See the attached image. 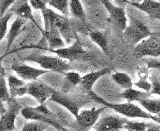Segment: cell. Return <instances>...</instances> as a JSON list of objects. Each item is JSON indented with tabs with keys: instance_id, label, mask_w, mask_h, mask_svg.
I'll use <instances>...</instances> for the list:
<instances>
[{
	"instance_id": "obj_17",
	"label": "cell",
	"mask_w": 160,
	"mask_h": 131,
	"mask_svg": "<svg viewBox=\"0 0 160 131\" xmlns=\"http://www.w3.org/2000/svg\"><path fill=\"white\" fill-rule=\"evenodd\" d=\"M110 73V69L109 68H101L98 70H95V71L89 72L87 74L81 76V82L80 84L87 90L88 92H90L92 90L94 84L96 83L98 80Z\"/></svg>"
},
{
	"instance_id": "obj_28",
	"label": "cell",
	"mask_w": 160,
	"mask_h": 131,
	"mask_svg": "<svg viewBox=\"0 0 160 131\" xmlns=\"http://www.w3.org/2000/svg\"><path fill=\"white\" fill-rule=\"evenodd\" d=\"M10 93L7 85V80L5 77V74L0 75V100L2 102H9L10 101Z\"/></svg>"
},
{
	"instance_id": "obj_14",
	"label": "cell",
	"mask_w": 160,
	"mask_h": 131,
	"mask_svg": "<svg viewBox=\"0 0 160 131\" xmlns=\"http://www.w3.org/2000/svg\"><path fill=\"white\" fill-rule=\"evenodd\" d=\"M132 5L135 8L141 10L144 13H146L149 17L152 19L159 20L160 18V3L157 0H142V1L137 3L126 2Z\"/></svg>"
},
{
	"instance_id": "obj_19",
	"label": "cell",
	"mask_w": 160,
	"mask_h": 131,
	"mask_svg": "<svg viewBox=\"0 0 160 131\" xmlns=\"http://www.w3.org/2000/svg\"><path fill=\"white\" fill-rule=\"evenodd\" d=\"M41 31L44 35V37L47 40L50 51H53L55 49L64 47V45H65L64 40L60 36V34L58 33L56 29H51V30H48V31H43V30H41Z\"/></svg>"
},
{
	"instance_id": "obj_35",
	"label": "cell",
	"mask_w": 160,
	"mask_h": 131,
	"mask_svg": "<svg viewBox=\"0 0 160 131\" xmlns=\"http://www.w3.org/2000/svg\"><path fill=\"white\" fill-rule=\"evenodd\" d=\"M28 1L31 8L35 10H40L41 11L46 7V3H44L42 0H28Z\"/></svg>"
},
{
	"instance_id": "obj_33",
	"label": "cell",
	"mask_w": 160,
	"mask_h": 131,
	"mask_svg": "<svg viewBox=\"0 0 160 131\" xmlns=\"http://www.w3.org/2000/svg\"><path fill=\"white\" fill-rule=\"evenodd\" d=\"M134 85L137 88H139V90H141V91H145L149 93L150 90H151V83L146 79V77H141L137 82L134 83Z\"/></svg>"
},
{
	"instance_id": "obj_8",
	"label": "cell",
	"mask_w": 160,
	"mask_h": 131,
	"mask_svg": "<svg viewBox=\"0 0 160 131\" xmlns=\"http://www.w3.org/2000/svg\"><path fill=\"white\" fill-rule=\"evenodd\" d=\"M106 109V107H92L90 109H83L80 110L78 113V116L75 118L80 127L84 129L91 128L94 126V124L97 122V120L100 118L101 113Z\"/></svg>"
},
{
	"instance_id": "obj_42",
	"label": "cell",
	"mask_w": 160,
	"mask_h": 131,
	"mask_svg": "<svg viewBox=\"0 0 160 131\" xmlns=\"http://www.w3.org/2000/svg\"><path fill=\"white\" fill-rule=\"evenodd\" d=\"M114 1L119 4L118 6H120V4H121V3H126V2H127V0H114Z\"/></svg>"
},
{
	"instance_id": "obj_39",
	"label": "cell",
	"mask_w": 160,
	"mask_h": 131,
	"mask_svg": "<svg viewBox=\"0 0 160 131\" xmlns=\"http://www.w3.org/2000/svg\"><path fill=\"white\" fill-rule=\"evenodd\" d=\"M145 131H160V127L159 125H152V126L148 127Z\"/></svg>"
},
{
	"instance_id": "obj_13",
	"label": "cell",
	"mask_w": 160,
	"mask_h": 131,
	"mask_svg": "<svg viewBox=\"0 0 160 131\" xmlns=\"http://www.w3.org/2000/svg\"><path fill=\"white\" fill-rule=\"evenodd\" d=\"M20 111L19 106L14 103L6 110L0 117V128L3 131H15V120H16L17 114Z\"/></svg>"
},
{
	"instance_id": "obj_3",
	"label": "cell",
	"mask_w": 160,
	"mask_h": 131,
	"mask_svg": "<svg viewBox=\"0 0 160 131\" xmlns=\"http://www.w3.org/2000/svg\"><path fill=\"white\" fill-rule=\"evenodd\" d=\"M134 53L137 57L158 58L160 56L159 32H151V34L148 37L135 45Z\"/></svg>"
},
{
	"instance_id": "obj_11",
	"label": "cell",
	"mask_w": 160,
	"mask_h": 131,
	"mask_svg": "<svg viewBox=\"0 0 160 131\" xmlns=\"http://www.w3.org/2000/svg\"><path fill=\"white\" fill-rule=\"evenodd\" d=\"M100 1L104 5V7L106 8L111 19L120 28L123 30L126 27L128 18L126 16V13H125V10L123 9V7L115 5L113 2L110 1V0H100Z\"/></svg>"
},
{
	"instance_id": "obj_16",
	"label": "cell",
	"mask_w": 160,
	"mask_h": 131,
	"mask_svg": "<svg viewBox=\"0 0 160 131\" xmlns=\"http://www.w3.org/2000/svg\"><path fill=\"white\" fill-rule=\"evenodd\" d=\"M53 28L57 30L60 36L63 38L64 42L70 41V39L72 37V30L71 27H70L69 20L67 19L66 16L56 13L53 21Z\"/></svg>"
},
{
	"instance_id": "obj_26",
	"label": "cell",
	"mask_w": 160,
	"mask_h": 131,
	"mask_svg": "<svg viewBox=\"0 0 160 131\" xmlns=\"http://www.w3.org/2000/svg\"><path fill=\"white\" fill-rule=\"evenodd\" d=\"M41 12H42L43 21H44L43 31H48V30L55 29V28H53V21H54L55 15H56V12L53 11L52 9L48 8L47 6L45 7L43 10H41Z\"/></svg>"
},
{
	"instance_id": "obj_34",
	"label": "cell",
	"mask_w": 160,
	"mask_h": 131,
	"mask_svg": "<svg viewBox=\"0 0 160 131\" xmlns=\"http://www.w3.org/2000/svg\"><path fill=\"white\" fill-rule=\"evenodd\" d=\"M15 0H0V17L8 12L9 8L12 6Z\"/></svg>"
},
{
	"instance_id": "obj_1",
	"label": "cell",
	"mask_w": 160,
	"mask_h": 131,
	"mask_svg": "<svg viewBox=\"0 0 160 131\" xmlns=\"http://www.w3.org/2000/svg\"><path fill=\"white\" fill-rule=\"evenodd\" d=\"M91 94V96L96 100L97 102L100 104H102L103 106L106 108H110L114 110L115 112H117L119 114L123 115L125 117L128 118H142V119H149L155 121L156 123H159V116H155V115L150 114L139 106V105L132 103V102H125V103H109L107 101H105L104 99L101 97H99L98 95L93 93L92 91L89 92Z\"/></svg>"
},
{
	"instance_id": "obj_43",
	"label": "cell",
	"mask_w": 160,
	"mask_h": 131,
	"mask_svg": "<svg viewBox=\"0 0 160 131\" xmlns=\"http://www.w3.org/2000/svg\"><path fill=\"white\" fill-rule=\"evenodd\" d=\"M140 1H142V0H127V2H132V3H137Z\"/></svg>"
},
{
	"instance_id": "obj_37",
	"label": "cell",
	"mask_w": 160,
	"mask_h": 131,
	"mask_svg": "<svg viewBox=\"0 0 160 131\" xmlns=\"http://www.w3.org/2000/svg\"><path fill=\"white\" fill-rule=\"evenodd\" d=\"M146 63H147V66L149 68H154V69L159 70L160 63L158 61V59H148L146 61Z\"/></svg>"
},
{
	"instance_id": "obj_9",
	"label": "cell",
	"mask_w": 160,
	"mask_h": 131,
	"mask_svg": "<svg viewBox=\"0 0 160 131\" xmlns=\"http://www.w3.org/2000/svg\"><path fill=\"white\" fill-rule=\"evenodd\" d=\"M125 121L126 120L115 115H107L99 118L93 128L95 131H120L123 130Z\"/></svg>"
},
{
	"instance_id": "obj_24",
	"label": "cell",
	"mask_w": 160,
	"mask_h": 131,
	"mask_svg": "<svg viewBox=\"0 0 160 131\" xmlns=\"http://www.w3.org/2000/svg\"><path fill=\"white\" fill-rule=\"evenodd\" d=\"M89 37L97 46L102 49L105 53H108V43L102 32L100 31H90Z\"/></svg>"
},
{
	"instance_id": "obj_27",
	"label": "cell",
	"mask_w": 160,
	"mask_h": 131,
	"mask_svg": "<svg viewBox=\"0 0 160 131\" xmlns=\"http://www.w3.org/2000/svg\"><path fill=\"white\" fill-rule=\"evenodd\" d=\"M6 80H7V85H8L10 96H12V97H13L14 93L16 92L19 88H21L24 86V85H26L24 80L14 76V75H9Z\"/></svg>"
},
{
	"instance_id": "obj_21",
	"label": "cell",
	"mask_w": 160,
	"mask_h": 131,
	"mask_svg": "<svg viewBox=\"0 0 160 131\" xmlns=\"http://www.w3.org/2000/svg\"><path fill=\"white\" fill-rule=\"evenodd\" d=\"M140 107H143L144 111L150 114H154L155 116H159L160 113V100L159 99H148L144 98L138 101Z\"/></svg>"
},
{
	"instance_id": "obj_4",
	"label": "cell",
	"mask_w": 160,
	"mask_h": 131,
	"mask_svg": "<svg viewBox=\"0 0 160 131\" xmlns=\"http://www.w3.org/2000/svg\"><path fill=\"white\" fill-rule=\"evenodd\" d=\"M28 61H33L37 63L41 69L46 71H55L64 73L69 69V64L67 61L61 59L58 56H52V55H33L26 58Z\"/></svg>"
},
{
	"instance_id": "obj_31",
	"label": "cell",
	"mask_w": 160,
	"mask_h": 131,
	"mask_svg": "<svg viewBox=\"0 0 160 131\" xmlns=\"http://www.w3.org/2000/svg\"><path fill=\"white\" fill-rule=\"evenodd\" d=\"M47 126L48 125L45 124V123L32 121V122H29V123L25 124L22 127L21 131H44Z\"/></svg>"
},
{
	"instance_id": "obj_12",
	"label": "cell",
	"mask_w": 160,
	"mask_h": 131,
	"mask_svg": "<svg viewBox=\"0 0 160 131\" xmlns=\"http://www.w3.org/2000/svg\"><path fill=\"white\" fill-rule=\"evenodd\" d=\"M8 12H10L12 15L15 14L17 17L22 18L24 20H31L34 21L32 8L30 6L28 0H15V2L12 4V6L9 8Z\"/></svg>"
},
{
	"instance_id": "obj_36",
	"label": "cell",
	"mask_w": 160,
	"mask_h": 131,
	"mask_svg": "<svg viewBox=\"0 0 160 131\" xmlns=\"http://www.w3.org/2000/svg\"><path fill=\"white\" fill-rule=\"evenodd\" d=\"M150 95H160V85H159V81L158 80H155V81H153L151 83V90H150L149 92Z\"/></svg>"
},
{
	"instance_id": "obj_2",
	"label": "cell",
	"mask_w": 160,
	"mask_h": 131,
	"mask_svg": "<svg viewBox=\"0 0 160 131\" xmlns=\"http://www.w3.org/2000/svg\"><path fill=\"white\" fill-rule=\"evenodd\" d=\"M150 34H151V31L146 25L135 18H130L129 21H127L126 27L123 29L125 41L133 46L148 37Z\"/></svg>"
},
{
	"instance_id": "obj_23",
	"label": "cell",
	"mask_w": 160,
	"mask_h": 131,
	"mask_svg": "<svg viewBox=\"0 0 160 131\" xmlns=\"http://www.w3.org/2000/svg\"><path fill=\"white\" fill-rule=\"evenodd\" d=\"M69 13L77 19L85 18V11L80 0H69Z\"/></svg>"
},
{
	"instance_id": "obj_44",
	"label": "cell",
	"mask_w": 160,
	"mask_h": 131,
	"mask_svg": "<svg viewBox=\"0 0 160 131\" xmlns=\"http://www.w3.org/2000/svg\"><path fill=\"white\" fill-rule=\"evenodd\" d=\"M0 131H3V130H2V129H1V128H0Z\"/></svg>"
},
{
	"instance_id": "obj_5",
	"label": "cell",
	"mask_w": 160,
	"mask_h": 131,
	"mask_svg": "<svg viewBox=\"0 0 160 131\" xmlns=\"http://www.w3.org/2000/svg\"><path fill=\"white\" fill-rule=\"evenodd\" d=\"M56 54V56L60 57L63 60L68 61H76V60H87L90 58L88 52L83 48L81 42L78 37L75 38V41L70 46L62 47L59 49H55L52 51Z\"/></svg>"
},
{
	"instance_id": "obj_25",
	"label": "cell",
	"mask_w": 160,
	"mask_h": 131,
	"mask_svg": "<svg viewBox=\"0 0 160 131\" xmlns=\"http://www.w3.org/2000/svg\"><path fill=\"white\" fill-rule=\"evenodd\" d=\"M47 2L50 6L57 10L59 14L63 16L69 14V0H47Z\"/></svg>"
},
{
	"instance_id": "obj_38",
	"label": "cell",
	"mask_w": 160,
	"mask_h": 131,
	"mask_svg": "<svg viewBox=\"0 0 160 131\" xmlns=\"http://www.w3.org/2000/svg\"><path fill=\"white\" fill-rule=\"evenodd\" d=\"M34 108L36 109L37 111L41 112V113H43V114H45V115H48V116H50V115H52V113L49 111V109L44 106V104H39L38 106L34 107Z\"/></svg>"
},
{
	"instance_id": "obj_40",
	"label": "cell",
	"mask_w": 160,
	"mask_h": 131,
	"mask_svg": "<svg viewBox=\"0 0 160 131\" xmlns=\"http://www.w3.org/2000/svg\"><path fill=\"white\" fill-rule=\"evenodd\" d=\"M5 111H6V109H5V106H4V102H2L1 100H0V115H2Z\"/></svg>"
},
{
	"instance_id": "obj_15",
	"label": "cell",
	"mask_w": 160,
	"mask_h": 131,
	"mask_svg": "<svg viewBox=\"0 0 160 131\" xmlns=\"http://www.w3.org/2000/svg\"><path fill=\"white\" fill-rule=\"evenodd\" d=\"M49 100H51L52 102H55L59 105H61L64 108H66L75 118L78 116V113L80 111V106L73 99L66 96V95H63L59 92L54 91L51 96H50Z\"/></svg>"
},
{
	"instance_id": "obj_10",
	"label": "cell",
	"mask_w": 160,
	"mask_h": 131,
	"mask_svg": "<svg viewBox=\"0 0 160 131\" xmlns=\"http://www.w3.org/2000/svg\"><path fill=\"white\" fill-rule=\"evenodd\" d=\"M20 113L26 120H30V121H37V122H41L45 123L47 125H52L53 127L57 128L59 130H63L66 131L61 125L57 123L56 121H54L51 118H50L48 115H45L41 112L37 111L34 107H23L20 109Z\"/></svg>"
},
{
	"instance_id": "obj_20",
	"label": "cell",
	"mask_w": 160,
	"mask_h": 131,
	"mask_svg": "<svg viewBox=\"0 0 160 131\" xmlns=\"http://www.w3.org/2000/svg\"><path fill=\"white\" fill-rule=\"evenodd\" d=\"M149 95L150 94L148 92L141 91V90H139V89H134L133 87H131L128 89H124V91L120 94V97H122L123 99H126L127 102L133 103L134 101L138 102L139 100L147 98Z\"/></svg>"
},
{
	"instance_id": "obj_30",
	"label": "cell",
	"mask_w": 160,
	"mask_h": 131,
	"mask_svg": "<svg viewBox=\"0 0 160 131\" xmlns=\"http://www.w3.org/2000/svg\"><path fill=\"white\" fill-rule=\"evenodd\" d=\"M11 17H12V14L10 12H7L5 15H3L2 17H0V42L2 41L3 38L5 37V35L7 33L8 22Z\"/></svg>"
},
{
	"instance_id": "obj_41",
	"label": "cell",
	"mask_w": 160,
	"mask_h": 131,
	"mask_svg": "<svg viewBox=\"0 0 160 131\" xmlns=\"http://www.w3.org/2000/svg\"><path fill=\"white\" fill-rule=\"evenodd\" d=\"M1 74H5V70H4V67L2 66L1 59H0V75H1Z\"/></svg>"
},
{
	"instance_id": "obj_29",
	"label": "cell",
	"mask_w": 160,
	"mask_h": 131,
	"mask_svg": "<svg viewBox=\"0 0 160 131\" xmlns=\"http://www.w3.org/2000/svg\"><path fill=\"white\" fill-rule=\"evenodd\" d=\"M147 129V124L140 121H125L123 130L127 131H145Z\"/></svg>"
},
{
	"instance_id": "obj_32",
	"label": "cell",
	"mask_w": 160,
	"mask_h": 131,
	"mask_svg": "<svg viewBox=\"0 0 160 131\" xmlns=\"http://www.w3.org/2000/svg\"><path fill=\"white\" fill-rule=\"evenodd\" d=\"M64 76H65V79H66V81L69 82L70 84L74 85V86H76V85L80 84V82H81V75L78 72L66 71V72H64Z\"/></svg>"
},
{
	"instance_id": "obj_7",
	"label": "cell",
	"mask_w": 160,
	"mask_h": 131,
	"mask_svg": "<svg viewBox=\"0 0 160 131\" xmlns=\"http://www.w3.org/2000/svg\"><path fill=\"white\" fill-rule=\"evenodd\" d=\"M54 89L49 87L48 85L38 81H31L26 84V94L32 96L39 104H44L46 100L50 98Z\"/></svg>"
},
{
	"instance_id": "obj_22",
	"label": "cell",
	"mask_w": 160,
	"mask_h": 131,
	"mask_svg": "<svg viewBox=\"0 0 160 131\" xmlns=\"http://www.w3.org/2000/svg\"><path fill=\"white\" fill-rule=\"evenodd\" d=\"M111 78L115 83L119 85L120 87H122L123 89H128L133 87V82L131 78L125 72H119V71L114 72L111 75Z\"/></svg>"
},
{
	"instance_id": "obj_6",
	"label": "cell",
	"mask_w": 160,
	"mask_h": 131,
	"mask_svg": "<svg viewBox=\"0 0 160 131\" xmlns=\"http://www.w3.org/2000/svg\"><path fill=\"white\" fill-rule=\"evenodd\" d=\"M10 69L14 71L17 74V76L24 80V81H36V80L41 77L42 75L45 73H47L48 71L41 68H36L33 66H30L27 64H23V63H15L12 64Z\"/></svg>"
},
{
	"instance_id": "obj_18",
	"label": "cell",
	"mask_w": 160,
	"mask_h": 131,
	"mask_svg": "<svg viewBox=\"0 0 160 131\" xmlns=\"http://www.w3.org/2000/svg\"><path fill=\"white\" fill-rule=\"evenodd\" d=\"M25 24H26V20L19 18V17H16V19L12 22L11 26L9 28V31L7 33V46H6L7 53L10 50V48L12 47L15 39L18 37V35L21 32V30L24 27Z\"/></svg>"
}]
</instances>
